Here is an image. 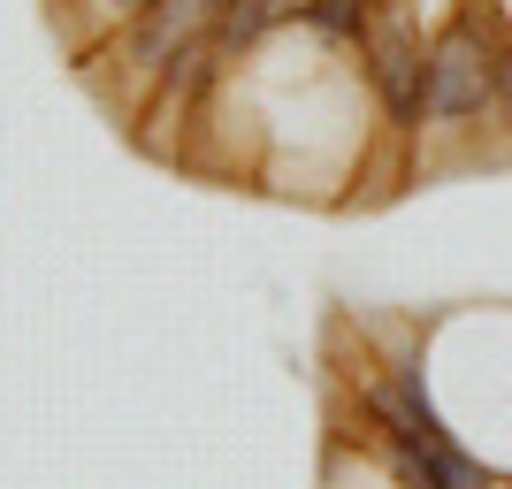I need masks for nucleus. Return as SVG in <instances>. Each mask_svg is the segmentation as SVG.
I'll list each match as a JSON object with an SVG mask.
<instances>
[{"instance_id":"obj_9","label":"nucleus","mask_w":512,"mask_h":489,"mask_svg":"<svg viewBox=\"0 0 512 489\" xmlns=\"http://www.w3.org/2000/svg\"><path fill=\"white\" fill-rule=\"evenodd\" d=\"M207 8H214V16H222V8H230V0H207Z\"/></svg>"},{"instance_id":"obj_8","label":"nucleus","mask_w":512,"mask_h":489,"mask_svg":"<svg viewBox=\"0 0 512 489\" xmlns=\"http://www.w3.org/2000/svg\"><path fill=\"white\" fill-rule=\"evenodd\" d=\"M107 8H146V0H107Z\"/></svg>"},{"instance_id":"obj_2","label":"nucleus","mask_w":512,"mask_h":489,"mask_svg":"<svg viewBox=\"0 0 512 489\" xmlns=\"http://www.w3.org/2000/svg\"><path fill=\"white\" fill-rule=\"evenodd\" d=\"M367 69H375V92H383V107L398 115V123H421L428 107V54L421 39L406 31V16H367Z\"/></svg>"},{"instance_id":"obj_4","label":"nucleus","mask_w":512,"mask_h":489,"mask_svg":"<svg viewBox=\"0 0 512 489\" xmlns=\"http://www.w3.org/2000/svg\"><path fill=\"white\" fill-rule=\"evenodd\" d=\"M398 467H406L413 489H482V474L451 444H398Z\"/></svg>"},{"instance_id":"obj_5","label":"nucleus","mask_w":512,"mask_h":489,"mask_svg":"<svg viewBox=\"0 0 512 489\" xmlns=\"http://www.w3.org/2000/svg\"><path fill=\"white\" fill-rule=\"evenodd\" d=\"M283 8H291V0H230V8L214 16V39H222V46H245V39H260Z\"/></svg>"},{"instance_id":"obj_6","label":"nucleus","mask_w":512,"mask_h":489,"mask_svg":"<svg viewBox=\"0 0 512 489\" xmlns=\"http://www.w3.org/2000/svg\"><path fill=\"white\" fill-rule=\"evenodd\" d=\"M306 16H314L321 31H337V39H344V31H367V8H360V0H306Z\"/></svg>"},{"instance_id":"obj_1","label":"nucleus","mask_w":512,"mask_h":489,"mask_svg":"<svg viewBox=\"0 0 512 489\" xmlns=\"http://www.w3.org/2000/svg\"><path fill=\"white\" fill-rule=\"evenodd\" d=\"M497 100V62L482 54V31L474 23H451L444 39L428 46V123H467V115H482V107Z\"/></svg>"},{"instance_id":"obj_3","label":"nucleus","mask_w":512,"mask_h":489,"mask_svg":"<svg viewBox=\"0 0 512 489\" xmlns=\"http://www.w3.org/2000/svg\"><path fill=\"white\" fill-rule=\"evenodd\" d=\"M214 8L207 0H146V16H138V62H176L192 39H207Z\"/></svg>"},{"instance_id":"obj_7","label":"nucleus","mask_w":512,"mask_h":489,"mask_svg":"<svg viewBox=\"0 0 512 489\" xmlns=\"http://www.w3.org/2000/svg\"><path fill=\"white\" fill-rule=\"evenodd\" d=\"M497 92H505V100H512V46H505V54H497Z\"/></svg>"}]
</instances>
